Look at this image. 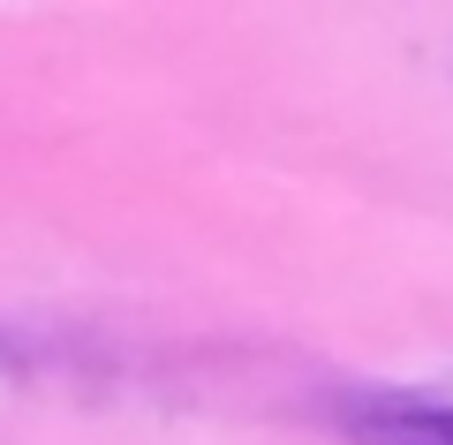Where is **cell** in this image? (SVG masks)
I'll use <instances>...</instances> for the list:
<instances>
[{"mask_svg": "<svg viewBox=\"0 0 453 445\" xmlns=\"http://www.w3.org/2000/svg\"><path fill=\"white\" fill-rule=\"evenodd\" d=\"M340 430L356 445H453V408L408 393H356L340 400Z\"/></svg>", "mask_w": 453, "mask_h": 445, "instance_id": "6da1fadb", "label": "cell"}]
</instances>
